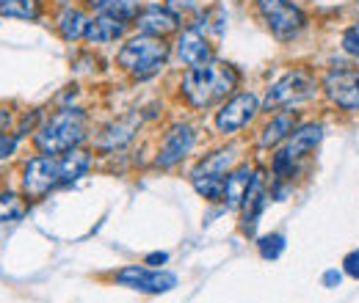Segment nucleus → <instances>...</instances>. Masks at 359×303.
<instances>
[{
    "label": "nucleus",
    "instance_id": "27",
    "mask_svg": "<svg viewBox=\"0 0 359 303\" xmlns=\"http://www.w3.org/2000/svg\"><path fill=\"white\" fill-rule=\"evenodd\" d=\"M343 273H346V276H351V279H357V281H359V248L348 251V254L343 257Z\"/></svg>",
    "mask_w": 359,
    "mask_h": 303
},
{
    "label": "nucleus",
    "instance_id": "31",
    "mask_svg": "<svg viewBox=\"0 0 359 303\" xmlns=\"http://www.w3.org/2000/svg\"><path fill=\"white\" fill-rule=\"evenodd\" d=\"M6 125H8V116L0 111V132H3V127H6Z\"/></svg>",
    "mask_w": 359,
    "mask_h": 303
},
{
    "label": "nucleus",
    "instance_id": "2",
    "mask_svg": "<svg viewBox=\"0 0 359 303\" xmlns=\"http://www.w3.org/2000/svg\"><path fill=\"white\" fill-rule=\"evenodd\" d=\"M238 86H241V72L232 64L216 61V58L199 69H185L182 83H180L185 102L196 111H208L224 102Z\"/></svg>",
    "mask_w": 359,
    "mask_h": 303
},
{
    "label": "nucleus",
    "instance_id": "20",
    "mask_svg": "<svg viewBox=\"0 0 359 303\" xmlns=\"http://www.w3.org/2000/svg\"><path fill=\"white\" fill-rule=\"evenodd\" d=\"M58 34L64 42H78L86 36V25H89V17L83 8L78 6H64V11L58 14Z\"/></svg>",
    "mask_w": 359,
    "mask_h": 303
},
{
    "label": "nucleus",
    "instance_id": "8",
    "mask_svg": "<svg viewBox=\"0 0 359 303\" xmlns=\"http://www.w3.org/2000/svg\"><path fill=\"white\" fill-rule=\"evenodd\" d=\"M255 6H257V14L263 17L266 28L271 31V36L279 42L299 39L310 22L307 14L302 11V6H296L293 0H255Z\"/></svg>",
    "mask_w": 359,
    "mask_h": 303
},
{
    "label": "nucleus",
    "instance_id": "29",
    "mask_svg": "<svg viewBox=\"0 0 359 303\" xmlns=\"http://www.w3.org/2000/svg\"><path fill=\"white\" fill-rule=\"evenodd\" d=\"M166 6H169L177 17H180V6H182L185 11H194V8H196V3H194V0H166Z\"/></svg>",
    "mask_w": 359,
    "mask_h": 303
},
{
    "label": "nucleus",
    "instance_id": "12",
    "mask_svg": "<svg viewBox=\"0 0 359 303\" xmlns=\"http://www.w3.org/2000/svg\"><path fill=\"white\" fill-rule=\"evenodd\" d=\"M194 143H196V132H194L191 125H175V127H169V132H166L163 141H161L155 166H161V169H175L177 163H182V160L191 155Z\"/></svg>",
    "mask_w": 359,
    "mask_h": 303
},
{
    "label": "nucleus",
    "instance_id": "1",
    "mask_svg": "<svg viewBox=\"0 0 359 303\" xmlns=\"http://www.w3.org/2000/svg\"><path fill=\"white\" fill-rule=\"evenodd\" d=\"M91 169V155L83 149H72L67 155H42L25 163L22 190L28 199H45L50 190L64 188L86 176Z\"/></svg>",
    "mask_w": 359,
    "mask_h": 303
},
{
    "label": "nucleus",
    "instance_id": "19",
    "mask_svg": "<svg viewBox=\"0 0 359 303\" xmlns=\"http://www.w3.org/2000/svg\"><path fill=\"white\" fill-rule=\"evenodd\" d=\"M266 204H269V193H266V176L252 188V193L246 196V202H243V207H241V229H243V234H255V229H257V223H260V216H263V210H266Z\"/></svg>",
    "mask_w": 359,
    "mask_h": 303
},
{
    "label": "nucleus",
    "instance_id": "26",
    "mask_svg": "<svg viewBox=\"0 0 359 303\" xmlns=\"http://www.w3.org/2000/svg\"><path fill=\"white\" fill-rule=\"evenodd\" d=\"M17 141H20V132H0V160L14 155Z\"/></svg>",
    "mask_w": 359,
    "mask_h": 303
},
{
    "label": "nucleus",
    "instance_id": "16",
    "mask_svg": "<svg viewBox=\"0 0 359 303\" xmlns=\"http://www.w3.org/2000/svg\"><path fill=\"white\" fill-rule=\"evenodd\" d=\"M128 25L125 20L114 17V14H105V11H97L86 25V42L89 44H114L116 39H122L128 34Z\"/></svg>",
    "mask_w": 359,
    "mask_h": 303
},
{
    "label": "nucleus",
    "instance_id": "24",
    "mask_svg": "<svg viewBox=\"0 0 359 303\" xmlns=\"http://www.w3.org/2000/svg\"><path fill=\"white\" fill-rule=\"evenodd\" d=\"M285 248H287V237L282 234V232H271V234H263L260 240H257V251H260V257L263 260H279L282 254H285Z\"/></svg>",
    "mask_w": 359,
    "mask_h": 303
},
{
    "label": "nucleus",
    "instance_id": "30",
    "mask_svg": "<svg viewBox=\"0 0 359 303\" xmlns=\"http://www.w3.org/2000/svg\"><path fill=\"white\" fill-rule=\"evenodd\" d=\"M163 262H169V254H166V251H152V254H147L144 265L155 267V265H163Z\"/></svg>",
    "mask_w": 359,
    "mask_h": 303
},
{
    "label": "nucleus",
    "instance_id": "13",
    "mask_svg": "<svg viewBox=\"0 0 359 303\" xmlns=\"http://www.w3.org/2000/svg\"><path fill=\"white\" fill-rule=\"evenodd\" d=\"M263 176H266L263 169H255V166H249V163H241L238 169H232V171L226 174L224 196H222L226 210H241L243 202H246V196L252 193V188H255Z\"/></svg>",
    "mask_w": 359,
    "mask_h": 303
},
{
    "label": "nucleus",
    "instance_id": "10",
    "mask_svg": "<svg viewBox=\"0 0 359 303\" xmlns=\"http://www.w3.org/2000/svg\"><path fill=\"white\" fill-rule=\"evenodd\" d=\"M116 284L135 290V293H147V295H161L177 287V276L172 270H161V267H149V265H128L122 270H116Z\"/></svg>",
    "mask_w": 359,
    "mask_h": 303
},
{
    "label": "nucleus",
    "instance_id": "21",
    "mask_svg": "<svg viewBox=\"0 0 359 303\" xmlns=\"http://www.w3.org/2000/svg\"><path fill=\"white\" fill-rule=\"evenodd\" d=\"M194 28H199L205 36L208 34H213L216 39H222L224 36V31H226V14H224V8L222 6H213V8H205L202 11V17H199V22H191ZM210 39V36H208Z\"/></svg>",
    "mask_w": 359,
    "mask_h": 303
},
{
    "label": "nucleus",
    "instance_id": "22",
    "mask_svg": "<svg viewBox=\"0 0 359 303\" xmlns=\"http://www.w3.org/2000/svg\"><path fill=\"white\" fill-rule=\"evenodd\" d=\"M0 14L14 20H36L42 8L39 0H0Z\"/></svg>",
    "mask_w": 359,
    "mask_h": 303
},
{
    "label": "nucleus",
    "instance_id": "14",
    "mask_svg": "<svg viewBox=\"0 0 359 303\" xmlns=\"http://www.w3.org/2000/svg\"><path fill=\"white\" fill-rule=\"evenodd\" d=\"M135 31L138 34H147V36H169L180 28V17L169 8V6H161V3H149L144 6L133 20Z\"/></svg>",
    "mask_w": 359,
    "mask_h": 303
},
{
    "label": "nucleus",
    "instance_id": "28",
    "mask_svg": "<svg viewBox=\"0 0 359 303\" xmlns=\"http://www.w3.org/2000/svg\"><path fill=\"white\" fill-rule=\"evenodd\" d=\"M343 276H346L343 270H337V267H329V270L320 276V284H323L326 290H334V287H340V284H343Z\"/></svg>",
    "mask_w": 359,
    "mask_h": 303
},
{
    "label": "nucleus",
    "instance_id": "4",
    "mask_svg": "<svg viewBox=\"0 0 359 303\" xmlns=\"http://www.w3.org/2000/svg\"><path fill=\"white\" fill-rule=\"evenodd\" d=\"M320 141H323V125L320 122L296 125V130L287 135V141L282 146H276V152L271 157L273 182H293L302 163L320 146Z\"/></svg>",
    "mask_w": 359,
    "mask_h": 303
},
{
    "label": "nucleus",
    "instance_id": "11",
    "mask_svg": "<svg viewBox=\"0 0 359 303\" xmlns=\"http://www.w3.org/2000/svg\"><path fill=\"white\" fill-rule=\"evenodd\" d=\"M260 111V99L252 91H238L229 99L222 102V108L216 111V132L222 135H235L243 130Z\"/></svg>",
    "mask_w": 359,
    "mask_h": 303
},
{
    "label": "nucleus",
    "instance_id": "5",
    "mask_svg": "<svg viewBox=\"0 0 359 303\" xmlns=\"http://www.w3.org/2000/svg\"><path fill=\"white\" fill-rule=\"evenodd\" d=\"M169 55H172V44L163 36L138 34L122 44V50L116 52V64L128 75H133L135 80H147V78H155L166 66Z\"/></svg>",
    "mask_w": 359,
    "mask_h": 303
},
{
    "label": "nucleus",
    "instance_id": "23",
    "mask_svg": "<svg viewBox=\"0 0 359 303\" xmlns=\"http://www.w3.org/2000/svg\"><path fill=\"white\" fill-rule=\"evenodd\" d=\"M28 213V204L17 193H0V223H11Z\"/></svg>",
    "mask_w": 359,
    "mask_h": 303
},
{
    "label": "nucleus",
    "instance_id": "17",
    "mask_svg": "<svg viewBox=\"0 0 359 303\" xmlns=\"http://www.w3.org/2000/svg\"><path fill=\"white\" fill-rule=\"evenodd\" d=\"M138 125H141V119H138V116L119 119V122H114V125L102 127V132L94 138V146H97L100 152H114V149H122V146H128V143L133 141Z\"/></svg>",
    "mask_w": 359,
    "mask_h": 303
},
{
    "label": "nucleus",
    "instance_id": "6",
    "mask_svg": "<svg viewBox=\"0 0 359 303\" xmlns=\"http://www.w3.org/2000/svg\"><path fill=\"white\" fill-rule=\"evenodd\" d=\"M318 91H320V80L310 69L296 66V69H287L279 80H273L266 88L263 108L266 111H293L296 105L310 102L313 97H318Z\"/></svg>",
    "mask_w": 359,
    "mask_h": 303
},
{
    "label": "nucleus",
    "instance_id": "3",
    "mask_svg": "<svg viewBox=\"0 0 359 303\" xmlns=\"http://www.w3.org/2000/svg\"><path fill=\"white\" fill-rule=\"evenodd\" d=\"M86 127H89L86 111L67 105L42 122V127L34 132V143L42 155H67L72 149H81V143L86 141Z\"/></svg>",
    "mask_w": 359,
    "mask_h": 303
},
{
    "label": "nucleus",
    "instance_id": "7",
    "mask_svg": "<svg viewBox=\"0 0 359 303\" xmlns=\"http://www.w3.org/2000/svg\"><path fill=\"white\" fill-rule=\"evenodd\" d=\"M235 160H238V149H235V146H224V149H216V152L205 155V157L194 166V171H191V185H194V190H196L205 202H222L226 174L232 171Z\"/></svg>",
    "mask_w": 359,
    "mask_h": 303
},
{
    "label": "nucleus",
    "instance_id": "18",
    "mask_svg": "<svg viewBox=\"0 0 359 303\" xmlns=\"http://www.w3.org/2000/svg\"><path fill=\"white\" fill-rule=\"evenodd\" d=\"M299 125V116L296 111H279L269 119V125L260 130V138H257V146L260 149H276L287 141V135L296 130Z\"/></svg>",
    "mask_w": 359,
    "mask_h": 303
},
{
    "label": "nucleus",
    "instance_id": "9",
    "mask_svg": "<svg viewBox=\"0 0 359 303\" xmlns=\"http://www.w3.org/2000/svg\"><path fill=\"white\" fill-rule=\"evenodd\" d=\"M320 91L340 111H359V66H329L320 78Z\"/></svg>",
    "mask_w": 359,
    "mask_h": 303
},
{
    "label": "nucleus",
    "instance_id": "15",
    "mask_svg": "<svg viewBox=\"0 0 359 303\" xmlns=\"http://www.w3.org/2000/svg\"><path fill=\"white\" fill-rule=\"evenodd\" d=\"M175 50H177V58L188 69H199V66H205V64L213 61V44H210V39L199 28H194V25H188L180 34Z\"/></svg>",
    "mask_w": 359,
    "mask_h": 303
},
{
    "label": "nucleus",
    "instance_id": "25",
    "mask_svg": "<svg viewBox=\"0 0 359 303\" xmlns=\"http://www.w3.org/2000/svg\"><path fill=\"white\" fill-rule=\"evenodd\" d=\"M340 47H343V52H346V55L359 58V22L348 25V28L343 31V36H340Z\"/></svg>",
    "mask_w": 359,
    "mask_h": 303
}]
</instances>
